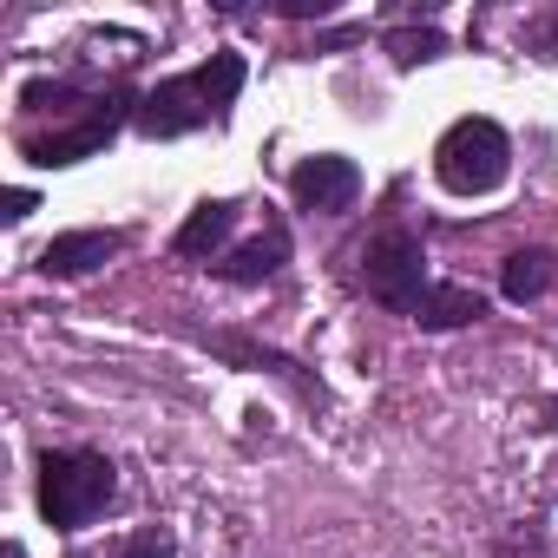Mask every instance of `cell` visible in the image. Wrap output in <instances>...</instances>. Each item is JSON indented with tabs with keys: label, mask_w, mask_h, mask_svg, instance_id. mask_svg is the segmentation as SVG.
I'll return each mask as SVG.
<instances>
[{
	"label": "cell",
	"mask_w": 558,
	"mask_h": 558,
	"mask_svg": "<svg viewBox=\"0 0 558 558\" xmlns=\"http://www.w3.org/2000/svg\"><path fill=\"white\" fill-rule=\"evenodd\" d=\"M434 171H440V184L453 197H486V191L506 184L512 145H506V132L493 119H453L440 132V145H434Z\"/></svg>",
	"instance_id": "obj_1"
},
{
	"label": "cell",
	"mask_w": 558,
	"mask_h": 558,
	"mask_svg": "<svg viewBox=\"0 0 558 558\" xmlns=\"http://www.w3.org/2000/svg\"><path fill=\"white\" fill-rule=\"evenodd\" d=\"M112 486H119V473H112L106 453H47V460H40V512H47V525H60V532L93 525V519L106 512Z\"/></svg>",
	"instance_id": "obj_2"
},
{
	"label": "cell",
	"mask_w": 558,
	"mask_h": 558,
	"mask_svg": "<svg viewBox=\"0 0 558 558\" xmlns=\"http://www.w3.org/2000/svg\"><path fill=\"white\" fill-rule=\"evenodd\" d=\"M368 290H375V303H388L401 316L421 310V296L434 283H427V256H421V236L414 230H381L368 243Z\"/></svg>",
	"instance_id": "obj_3"
},
{
	"label": "cell",
	"mask_w": 558,
	"mask_h": 558,
	"mask_svg": "<svg viewBox=\"0 0 558 558\" xmlns=\"http://www.w3.org/2000/svg\"><path fill=\"white\" fill-rule=\"evenodd\" d=\"M355 191H362V171H355V158H342V151H316V158H303V165L290 171V197H296L303 210H323V217L349 210Z\"/></svg>",
	"instance_id": "obj_4"
},
{
	"label": "cell",
	"mask_w": 558,
	"mask_h": 558,
	"mask_svg": "<svg viewBox=\"0 0 558 558\" xmlns=\"http://www.w3.org/2000/svg\"><path fill=\"white\" fill-rule=\"evenodd\" d=\"M210 125V106L197 93V80H165L158 93L138 99V132L145 138H178V132H197Z\"/></svg>",
	"instance_id": "obj_5"
},
{
	"label": "cell",
	"mask_w": 558,
	"mask_h": 558,
	"mask_svg": "<svg viewBox=\"0 0 558 558\" xmlns=\"http://www.w3.org/2000/svg\"><path fill=\"white\" fill-rule=\"evenodd\" d=\"M125 106H132V93L119 86L112 99H99V112H93L80 132H60V138H34V145H27V158H34V165H80V158H93V151L112 138V125L125 119Z\"/></svg>",
	"instance_id": "obj_6"
},
{
	"label": "cell",
	"mask_w": 558,
	"mask_h": 558,
	"mask_svg": "<svg viewBox=\"0 0 558 558\" xmlns=\"http://www.w3.org/2000/svg\"><path fill=\"white\" fill-rule=\"evenodd\" d=\"M119 243H125L119 230H66L40 250V276H86L106 256H119Z\"/></svg>",
	"instance_id": "obj_7"
},
{
	"label": "cell",
	"mask_w": 558,
	"mask_h": 558,
	"mask_svg": "<svg viewBox=\"0 0 558 558\" xmlns=\"http://www.w3.org/2000/svg\"><path fill=\"white\" fill-rule=\"evenodd\" d=\"M236 230V204L230 197H217V204H197L184 223H178V236H171V250L178 256H191V263H204V256H217L223 250V236Z\"/></svg>",
	"instance_id": "obj_8"
},
{
	"label": "cell",
	"mask_w": 558,
	"mask_h": 558,
	"mask_svg": "<svg viewBox=\"0 0 558 558\" xmlns=\"http://www.w3.org/2000/svg\"><path fill=\"white\" fill-rule=\"evenodd\" d=\"M480 316H486V296H480V290H466V283H434V290L421 296V310H414V323H421V329H434V336L466 329V323H480Z\"/></svg>",
	"instance_id": "obj_9"
},
{
	"label": "cell",
	"mask_w": 558,
	"mask_h": 558,
	"mask_svg": "<svg viewBox=\"0 0 558 558\" xmlns=\"http://www.w3.org/2000/svg\"><path fill=\"white\" fill-rule=\"evenodd\" d=\"M283 256H290V236H283V230H263V236L236 243V250L217 263V276H223V283H263V276L283 269Z\"/></svg>",
	"instance_id": "obj_10"
},
{
	"label": "cell",
	"mask_w": 558,
	"mask_h": 558,
	"mask_svg": "<svg viewBox=\"0 0 558 558\" xmlns=\"http://www.w3.org/2000/svg\"><path fill=\"white\" fill-rule=\"evenodd\" d=\"M191 80H197V93H204L210 119H223V112L236 106V93H243V53H210Z\"/></svg>",
	"instance_id": "obj_11"
},
{
	"label": "cell",
	"mask_w": 558,
	"mask_h": 558,
	"mask_svg": "<svg viewBox=\"0 0 558 558\" xmlns=\"http://www.w3.org/2000/svg\"><path fill=\"white\" fill-rule=\"evenodd\" d=\"M545 283H551V256H545V250H512V256L499 263L506 303H532V296H545Z\"/></svg>",
	"instance_id": "obj_12"
},
{
	"label": "cell",
	"mask_w": 558,
	"mask_h": 558,
	"mask_svg": "<svg viewBox=\"0 0 558 558\" xmlns=\"http://www.w3.org/2000/svg\"><path fill=\"white\" fill-rule=\"evenodd\" d=\"M388 53H395L401 66H421V60L447 53V40H440L434 27H401V34H388Z\"/></svg>",
	"instance_id": "obj_13"
},
{
	"label": "cell",
	"mask_w": 558,
	"mask_h": 558,
	"mask_svg": "<svg viewBox=\"0 0 558 558\" xmlns=\"http://www.w3.org/2000/svg\"><path fill=\"white\" fill-rule=\"evenodd\" d=\"M73 99H80V93H73L66 80H34V86L21 93L27 112H73Z\"/></svg>",
	"instance_id": "obj_14"
},
{
	"label": "cell",
	"mask_w": 558,
	"mask_h": 558,
	"mask_svg": "<svg viewBox=\"0 0 558 558\" xmlns=\"http://www.w3.org/2000/svg\"><path fill=\"white\" fill-rule=\"evenodd\" d=\"M119 558H178V538L165 532V525H145V532H132L125 538V551Z\"/></svg>",
	"instance_id": "obj_15"
},
{
	"label": "cell",
	"mask_w": 558,
	"mask_h": 558,
	"mask_svg": "<svg viewBox=\"0 0 558 558\" xmlns=\"http://www.w3.org/2000/svg\"><path fill=\"white\" fill-rule=\"evenodd\" d=\"M34 204H40V197H34L27 184H14L8 197H0V223H27V210H34Z\"/></svg>",
	"instance_id": "obj_16"
},
{
	"label": "cell",
	"mask_w": 558,
	"mask_h": 558,
	"mask_svg": "<svg viewBox=\"0 0 558 558\" xmlns=\"http://www.w3.org/2000/svg\"><path fill=\"white\" fill-rule=\"evenodd\" d=\"M276 14H290V21H323V14H329V0H283Z\"/></svg>",
	"instance_id": "obj_17"
},
{
	"label": "cell",
	"mask_w": 558,
	"mask_h": 558,
	"mask_svg": "<svg viewBox=\"0 0 558 558\" xmlns=\"http://www.w3.org/2000/svg\"><path fill=\"white\" fill-rule=\"evenodd\" d=\"M8 558H27V551H21V545H8Z\"/></svg>",
	"instance_id": "obj_18"
}]
</instances>
